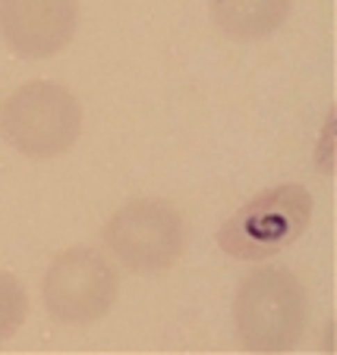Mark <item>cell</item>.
<instances>
[{
    "label": "cell",
    "mask_w": 337,
    "mask_h": 355,
    "mask_svg": "<svg viewBox=\"0 0 337 355\" xmlns=\"http://www.w3.org/2000/svg\"><path fill=\"white\" fill-rule=\"evenodd\" d=\"M120 280L108 258L94 248L76 245L51 261L41 283V299L51 318L60 324H92L101 321L117 302Z\"/></svg>",
    "instance_id": "obj_5"
},
{
    "label": "cell",
    "mask_w": 337,
    "mask_h": 355,
    "mask_svg": "<svg viewBox=\"0 0 337 355\" xmlns=\"http://www.w3.org/2000/svg\"><path fill=\"white\" fill-rule=\"evenodd\" d=\"M312 192L299 182H281L252 195L217 230V245L236 261H265L306 233Z\"/></svg>",
    "instance_id": "obj_3"
},
{
    "label": "cell",
    "mask_w": 337,
    "mask_h": 355,
    "mask_svg": "<svg viewBox=\"0 0 337 355\" xmlns=\"http://www.w3.org/2000/svg\"><path fill=\"white\" fill-rule=\"evenodd\" d=\"M211 19L227 38L258 41L287 22L293 0H208Z\"/></svg>",
    "instance_id": "obj_7"
},
{
    "label": "cell",
    "mask_w": 337,
    "mask_h": 355,
    "mask_svg": "<svg viewBox=\"0 0 337 355\" xmlns=\"http://www.w3.org/2000/svg\"><path fill=\"white\" fill-rule=\"evenodd\" d=\"M76 26V0H0V38L26 60L60 54L73 41Z\"/></svg>",
    "instance_id": "obj_6"
},
{
    "label": "cell",
    "mask_w": 337,
    "mask_h": 355,
    "mask_svg": "<svg viewBox=\"0 0 337 355\" xmlns=\"http://www.w3.org/2000/svg\"><path fill=\"white\" fill-rule=\"evenodd\" d=\"M306 318L303 283L277 264L252 268L233 293V327L249 352H290L306 334Z\"/></svg>",
    "instance_id": "obj_1"
},
{
    "label": "cell",
    "mask_w": 337,
    "mask_h": 355,
    "mask_svg": "<svg viewBox=\"0 0 337 355\" xmlns=\"http://www.w3.org/2000/svg\"><path fill=\"white\" fill-rule=\"evenodd\" d=\"M108 252L133 274H161L186 252V220L161 198H133L104 223Z\"/></svg>",
    "instance_id": "obj_4"
},
{
    "label": "cell",
    "mask_w": 337,
    "mask_h": 355,
    "mask_svg": "<svg viewBox=\"0 0 337 355\" xmlns=\"http://www.w3.org/2000/svg\"><path fill=\"white\" fill-rule=\"evenodd\" d=\"M28 299L13 274L0 270V343H7L16 330L26 324Z\"/></svg>",
    "instance_id": "obj_8"
},
{
    "label": "cell",
    "mask_w": 337,
    "mask_h": 355,
    "mask_svg": "<svg viewBox=\"0 0 337 355\" xmlns=\"http://www.w3.org/2000/svg\"><path fill=\"white\" fill-rule=\"evenodd\" d=\"M82 132V104L69 88L35 79L19 85L0 107V135L32 161L67 155Z\"/></svg>",
    "instance_id": "obj_2"
}]
</instances>
